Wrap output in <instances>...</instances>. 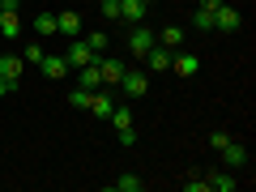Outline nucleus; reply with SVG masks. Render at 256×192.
<instances>
[{"label": "nucleus", "mask_w": 256, "mask_h": 192, "mask_svg": "<svg viewBox=\"0 0 256 192\" xmlns=\"http://www.w3.org/2000/svg\"><path fill=\"white\" fill-rule=\"evenodd\" d=\"M154 43H158V34H154V30L146 26V22H141V26H132V34H128V56H137V60H146V52H150Z\"/></svg>", "instance_id": "f257e3e1"}, {"label": "nucleus", "mask_w": 256, "mask_h": 192, "mask_svg": "<svg viewBox=\"0 0 256 192\" xmlns=\"http://www.w3.org/2000/svg\"><path fill=\"white\" fill-rule=\"evenodd\" d=\"M120 86H124V94H128V98H146V90H150V77L141 73V68H124Z\"/></svg>", "instance_id": "f03ea898"}, {"label": "nucleus", "mask_w": 256, "mask_h": 192, "mask_svg": "<svg viewBox=\"0 0 256 192\" xmlns=\"http://www.w3.org/2000/svg\"><path fill=\"white\" fill-rule=\"evenodd\" d=\"M124 68L128 64L124 60H116V56H98V77H102V86H120V77H124Z\"/></svg>", "instance_id": "7ed1b4c3"}, {"label": "nucleus", "mask_w": 256, "mask_h": 192, "mask_svg": "<svg viewBox=\"0 0 256 192\" xmlns=\"http://www.w3.org/2000/svg\"><path fill=\"white\" fill-rule=\"evenodd\" d=\"M22 68H26V60H22V56H13V52L0 56V77H4L13 90H18V82H22Z\"/></svg>", "instance_id": "20e7f679"}, {"label": "nucleus", "mask_w": 256, "mask_h": 192, "mask_svg": "<svg viewBox=\"0 0 256 192\" xmlns=\"http://www.w3.org/2000/svg\"><path fill=\"white\" fill-rule=\"evenodd\" d=\"M56 34H64V38H77V34H82V13H77V9H64V13H56Z\"/></svg>", "instance_id": "39448f33"}, {"label": "nucleus", "mask_w": 256, "mask_h": 192, "mask_svg": "<svg viewBox=\"0 0 256 192\" xmlns=\"http://www.w3.org/2000/svg\"><path fill=\"white\" fill-rule=\"evenodd\" d=\"M146 13H150L146 0H120V22H128V26H141Z\"/></svg>", "instance_id": "423d86ee"}, {"label": "nucleus", "mask_w": 256, "mask_h": 192, "mask_svg": "<svg viewBox=\"0 0 256 192\" xmlns=\"http://www.w3.org/2000/svg\"><path fill=\"white\" fill-rule=\"evenodd\" d=\"M239 9H226V4H218V9H214V30H222V34H235L239 30Z\"/></svg>", "instance_id": "0eeeda50"}, {"label": "nucleus", "mask_w": 256, "mask_h": 192, "mask_svg": "<svg viewBox=\"0 0 256 192\" xmlns=\"http://www.w3.org/2000/svg\"><path fill=\"white\" fill-rule=\"evenodd\" d=\"M64 60H68V68H82V64H90V60H98V56H94L90 47H86V38H82V43H77V38H73V43L64 47Z\"/></svg>", "instance_id": "6e6552de"}, {"label": "nucleus", "mask_w": 256, "mask_h": 192, "mask_svg": "<svg viewBox=\"0 0 256 192\" xmlns=\"http://www.w3.org/2000/svg\"><path fill=\"white\" fill-rule=\"evenodd\" d=\"M171 68L180 77H196V73H201V60H196L192 52H171Z\"/></svg>", "instance_id": "1a4fd4ad"}, {"label": "nucleus", "mask_w": 256, "mask_h": 192, "mask_svg": "<svg viewBox=\"0 0 256 192\" xmlns=\"http://www.w3.org/2000/svg\"><path fill=\"white\" fill-rule=\"evenodd\" d=\"M38 68H43L47 82H60V77H68V60H64V56H43V64H38Z\"/></svg>", "instance_id": "9d476101"}, {"label": "nucleus", "mask_w": 256, "mask_h": 192, "mask_svg": "<svg viewBox=\"0 0 256 192\" xmlns=\"http://www.w3.org/2000/svg\"><path fill=\"white\" fill-rule=\"evenodd\" d=\"M111 107H116V102H111V94H107V86H98V90H94V98H90V116H98V120H107L111 116Z\"/></svg>", "instance_id": "9b49d317"}, {"label": "nucleus", "mask_w": 256, "mask_h": 192, "mask_svg": "<svg viewBox=\"0 0 256 192\" xmlns=\"http://www.w3.org/2000/svg\"><path fill=\"white\" fill-rule=\"evenodd\" d=\"M0 34H4V38L13 43V38L22 34V13H13V9H0Z\"/></svg>", "instance_id": "f8f14e48"}, {"label": "nucleus", "mask_w": 256, "mask_h": 192, "mask_svg": "<svg viewBox=\"0 0 256 192\" xmlns=\"http://www.w3.org/2000/svg\"><path fill=\"white\" fill-rule=\"evenodd\" d=\"M77 86H86V90H98V86H102L98 60H90V64H82V68H77Z\"/></svg>", "instance_id": "ddd939ff"}, {"label": "nucleus", "mask_w": 256, "mask_h": 192, "mask_svg": "<svg viewBox=\"0 0 256 192\" xmlns=\"http://www.w3.org/2000/svg\"><path fill=\"white\" fill-rule=\"evenodd\" d=\"M158 47L180 52V47H184V30H180V26H162V30H158Z\"/></svg>", "instance_id": "4468645a"}, {"label": "nucleus", "mask_w": 256, "mask_h": 192, "mask_svg": "<svg viewBox=\"0 0 256 192\" xmlns=\"http://www.w3.org/2000/svg\"><path fill=\"white\" fill-rule=\"evenodd\" d=\"M205 184H210V192H235V188H239V180H235L230 171H214Z\"/></svg>", "instance_id": "2eb2a0df"}, {"label": "nucleus", "mask_w": 256, "mask_h": 192, "mask_svg": "<svg viewBox=\"0 0 256 192\" xmlns=\"http://www.w3.org/2000/svg\"><path fill=\"white\" fill-rule=\"evenodd\" d=\"M218 154L226 158V166H248V150H244V146H235V141H226Z\"/></svg>", "instance_id": "dca6fc26"}, {"label": "nucleus", "mask_w": 256, "mask_h": 192, "mask_svg": "<svg viewBox=\"0 0 256 192\" xmlns=\"http://www.w3.org/2000/svg\"><path fill=\"white\" fill-rule=\"evenodd\" d=\"M146 60H150V68H154V73H162V68H171V52H166V47H150L146 52Z\"/></svg>", "instance_id": "f3484780"}, {"label": "nucleus", "mask_w": 256, "mask_h": 192, "mask_svg": "<svg viewBox=\"0 0 256 192\" xmlns=\"http://www.w3.org/2000/svg\"><path fill=\"white\" fill-rule=\"evenodd\" d=\"M111 188H116V192H141V188H146V180L128 171V175H120V180H111Z\"/></svg>", "instance_id": "a211bd4d"}, {"label": "nucleus", "mask_w": 256, "mask_h": 192, "mask_svg": "<svg viewBox=\"0 0 256 192\" xmlns=\"http://www.w3.org/2000/svg\"><path fill=\"white\" fill-rule=\"evenodd\" d=\"M86 47H90L94 56H107V47H111L107 30H90V34H86Z\"/></svg>", "instance_id": "6ab92c4d"}, {"label": "nucleus", "mask_w": 256, "mask_h": 192, "mask_svg": "<svg viewBox=\"0 0 256 192\" xmlns=\"http://www.w3.org/2000/svg\"><path fill=\"white\" fill-rule=\"evenodd\" d=\"M34 34L38 38H52L56 34V13H47V9L38 13V18H34Z\"/></svg>", "instance_id": "aec40b11"}, {"label": "nucleus", "mask_w": 256, "mask_h": 192, "mask_svg": "<svg viewBox=\"0 0 256 192\" xmlns=\"http://www.w3.org/2000/svg\"><path fill=\"white\" fill-rule=\"evenodd\" d=\"M111 124H116V132H120V128H132V107H128V102H124V107H111Z\"/></svg>", "instance_id": "412c9836"}, {"label": "nucleus", "mask_w": 256, "mask_h": 192, "mask_svg": "<svg viewBox=\"0 0 256 192\" xmlns=\"http://www.w3.org/2000/svg\"><path fill=\"white\" fill-rule=\"evenodd\" d=\"M43 56H47L43 38H38V43H26V47H22V60H26V64H43Z\"/></svg>", "instance_id": "4be33fe9"}, {"label": "nucleus", "mask_w": 256, "mask_h": 192, "mask_svg": "<svg viewBox=\"0 0 256 192\" xmlns=\"http://www.w3.org/2000/svg\"><path fill=\"white\" fill-rule=\"evenodd\" d=\"M90 98H94V90H86V86H77V90L68 94V102H73L77 111H86V107H90Z\"/></svg>", "instance_id": "5701e85b"}, {"label": "nucleus", "mask_w": 256, "mask_h": 192, "mask_svg": "<svg viewBox=\"0 0 256 192\" xmlns=\"http://www.w3.org/2000/svg\"><path fill=\"white\" fill-rule=\"evenodd\" d=\"M192 26L196 30H214V9H196L192 13Z\"/></svg>", "instance_id": "b1692460"}, {"label": "nucleus", "mask_w": 256, "mask_h": 192, "mask_svg": "<svg viewBox=\"0 0 256 192\" xmlns=\"http://www.w3.org/2000/svg\"><path fill=\"white\" fill-rule=\"evenodd\" d=\"M102 4V18L107 22H120V0H98Z\"/></svg>", "instance_id": "393cba45"}, {"label": "nucleus", "mask_w": 256, "mask_h": 192, "mask_svg": "<svg viewBox=\"0 0 256 192\" xmlns=\"http://www.w3.org/2000/svg\"><path fill=\"white\" fill-rule=\"evenodd\" d=\"M116 137H120V146H137V128H120Z\"/></svg>", "instance_id": "a878e982"}, {"label": "nucleus", "mask_w": 256, "mask_h": 192, "mask_svg": "<svg viewBox=\"0 0 256 192\" xmlns=\"http://www.w3.org/2000/svg\"><path fill=\"white\" fill-rule=\"evenodd\" d=\"M226 141H230V132H222V128H218V132H210V146H214V150H222Z\"/></svg>", "instance_id": "bb28decb"}, {"label": "nucleus", "mask_w": 256, "mask_h": 192, "mask_svg": "<svg viewBox=\"0 0 256 192\" xmlns=\"http://www.w3.org/2000/svg\"><path fill=\"white\" fill-rule=\"evenodd\" d=\"M184 192H210V184L205 180H184Z\"/></svg>", "instance_id": "cd10ccee"}, {"label": "nucleus", "mask_w": 256, "mask_h": 192, "mask_svg": "<svg viewBox=\"0 0 256 192\" xmlns=\"http://www.w3.org/2000/svg\"><path fill=\"white\" fill-rule=\"evenodd\" d=\"M218 4H226V0H201V9H218Z\"/></svg>", "instance_id": "c85d7f7f"}, {"label": "nucleus", "mask_w": 256, "mask_h": 192, "mask_svg": "<svg viewBox=\"0 0 256 192\" xmlns=\"http://www.w3.org/2000/svg\"><path fill=\"white\" fill-rule=\"evenodd\" d=\"M4 94H13V86L4 82V77H0V98H4Z\"/></svg>", "instance_id": "c756f323"}]
</instances>
